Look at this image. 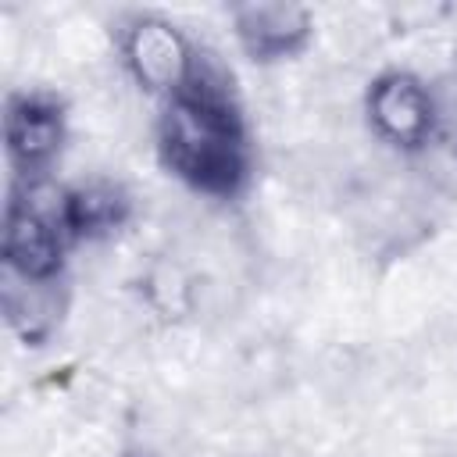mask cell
Instances as JSON below:
<instances>
[{"mask_svg":"<svg viewBox=\"0 0 457 457\" xmlns=\"http://www.w3.org/2000/svg\"><path fill=\"white\" fill-rule=\"evenodd\" d=\"M161 164L204 196L228 200L250 179L246 125L232 100V79L207 57L196 61L189 89L164 104L157 118Z\"/></svg>","mask_w":457,"mask_h":457,"instance_id":"obj_1","label":"cell"},{"mask_svg":"<svg viewBox=\"0 0 457 457\" xmlns=\"http://www.w3.org/2000/svg\"><path fill=\"white\" fill-rule=\"evenodd\" d=\"M121 64L154 96H182L196 75V46L161 14H132L121 29Z\"/></svg>","mask_w":457,"mask_h":457,"instance_id":"obj_2","label":"cell"},{"mask_svg":"<svg viewBox=\"0 0 457 457\" xmlns=\"http://www.w3.org/2000/svg\"><path fill=\"white\" fill-rule=\"evenodd\" d=\"M364 114H368L371 132L403 154H418L436 139L432 93L411 71L393 68V71L375 75L364 93Z\"/></svg>","mask_w":457,"mask_h":457,"instance_id":"obj_3","label":"cell"},{"mask_svg":"<svg viewBox=\"0 0 457 457\" xmlns=\"http://www.w3.org/2000/svg\"><path fill=\"white\" fill-rule=\"evenodd\" d=\"M64 107L54 96L43 93H14L7 96L4 107V146L11 164L25 175L36 179L43 175L54 157L64 146Z\"/></svg>","mask_w":457,"mask_h":457,"instance_id":"obj_4","label":"cell"},{"mask_svg":"<svg viewBox=\"0 0 457 457\" xmlns=\"http://www.w3.org/2000/svg\"><path fill=\"white\" fill-rule=\"evenodd\" d=\"M232 32L250 61L271 64L296 57L314 36V14L303 4L253 0L232 7Z\"/></svg>","mask_w":457,"mask_h":457,"instance_id":"obj_5","label":"cell"},{"mask_svg":"<svg viewBox=\"0 0 457 457\" xmlns=\"http://www.w3.org/2000/svg\"><path fill=\"white\" fill-rule=\"evenodd\" d=\"M132 218V196L121 182L111 179H89L75 189H68L64 204V228L71 243H100L125 228Z\"/></svg>","mask_w":457,"mask_h":457,"instance_id":"obj_6","label":"cell"},{"mask_svg":"<svg viewBox=\"0 0 457 457\" xmlns=\"http://www.w3.org/2000/svg\"><path fill=\"white\" fill-rule=\"evenodd\" d=\"M11 278H18V275H11ZM61 311H64V300L57 296V278L54 282L18 278V286L4 289V314H7L11 328H18V336L29 339V343L46 339L50 328L57 325Z\"/></svg>","mask_w":457,"mask_h":457,"instance_id":"obj_7","label":"cell"}]
</instances>
